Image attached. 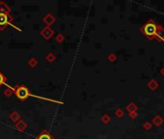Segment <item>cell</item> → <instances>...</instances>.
<instances>
[{"instance_id": "obj_5", "label": "cell", "mask_w": 164, "mask_h": 139, "mask_svg": "<svg viewBox=\"0 0 164 139\" xmlns=\"http://www.w3.org/2000/svg\"><path fill=\"white\" fill-rule=\"evenodd\" d=\"M38 139H51L50 135L48 133H42L41 135L38 137Z\"/></svg>"}, {"instance_id": "obj_3", "label": "cell", "mask_w": 164, "mask_h": 139, "mask_svg": "<svg viewBox=\"0 0 164 139\" xmlns=\"http://www.w3.org/2000/svg\"><path fill=\"white\" fill-rule=\"evenodd\" d=\"M7 24H10V25L14 26L13 24H11L9 22V20H8V16L6 14L3 12H0V26H4V25H7ZM16 28H17V27H16Z\"/></svg>"}, {"instance_id": "obj_2", "label": "cell", "mask_w": 164, "mask_h": 139, "mask_svg": "<svg viewBox=\"0 0 164 139\" xmlns=\"http://www.w3.org/2000/svg\"><path fill=\"white\" fill-rule=\"evenodd\" d=\"M143 30H144V33L149 38H154L155 33H157V26L155 25V23H154L153 21H149V22L144 26Z\"/></svg>"}, {"instance_id": "obj_4", "label": "cell", "mask_w": 164, "mask_h": 139, "mask_svg": "<svg viewBox=\"0 0 164 139\" xmlns=\"http://www.w3.org/2000/svg\"><path fill=\"white\" fill-rule=\"evenodd\" d=\"M155 35H157L159 38H164V29L161 28V27H157V33Z\"/></svg>"}, {"instance_id": "obj_6", "label": "cell", "mask_w": 164, "mask_h": 139, "mask_svg": "<svg viewBox=\"0 0 164 139\" xmlns=\"http://www.w3.org/2000/svg\"><path fill=\"white\" fill-rule=\"evenodd\" d=\"M4 80H5V76L2 75L1 73H0V85H2V84H5L4 83Z\"/></svg>"}, {"instance_id": "obj_1", "label": "cell", "mask_w": 164, "mask_h": 139, "mask_svg": "<svg viewBox=\"0 0 164 139\" xmlns=\"http://www.w3.org/2000/svg\"><path fill=\"white\" fill-rule=\"evenodd\" d=\"M16 95H17V97L20 100H25V99H27L28 97H34V98H37V99H41V100H49V102H57V100H50V99H47V98H43V97L36 96V95L31 94V93L28 91V89L26 88V87H23V86L18 87V88L17 89V91H16ZM59 103H61V102H59Z\"/></svg>"}]
</instances>
